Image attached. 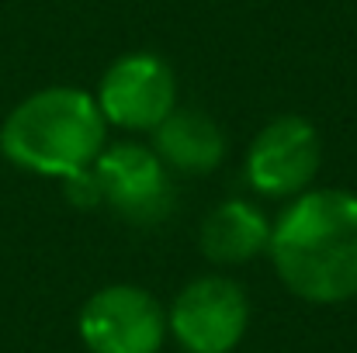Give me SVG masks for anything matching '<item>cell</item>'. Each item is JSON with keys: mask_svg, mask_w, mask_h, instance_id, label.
<instances>
[{"mask_svg": "<svg viewBox=\"0 0 357 353\" xmlns=\"http://www.w3.org/2000/svg\"><path fill=\"white\" fill-rule=\"evenodd\" d=\"M267 253L295 298L309 305H344L357 298V194H302L271 229Z\"/></svg>", "mask_w": 357, "mask_h": 353, "instance_id": "6da1fadb", "label": "cell"}, {"mask_svg": "<svg viewBox=\"0 0 357 353\" xmlns=\"http://www.w3.org/2000/svg\"><path fill=\"white\" fill-rule=\"evenodd\" d=\"M105 149L98 101L73 87H49L24 97L0 128V152L38 177H73Z\"/></svg>", "mask_w": 357, "mask_h": 353, "instance_id": "7a4b0ae2", "label": "cell"}, {"mask_svg": "<svg viewBox=\"0 0 357 353\" xmlns=\"http://www.w3.org/2000/svg\"><path fill=\"white\" fill-rule=\"evenodd\" d=\"M77 333L91 353H160L170 329L163 305L146 288L112 284L84 301Z\"/></svg>", "mask_w": 357, "mask_h": 353, "instance_id": "3957f363", "label": "cell"}, {"mask_svg": "<svg viewBox=\"0 0 357 353\" xmlns=\"http://www.w3.org/2000/svg\"><path fill=\"white\" fill-rule=\"evenodd\" d=\"M250 326L246 291L229 277H198L177 291L167 329L188 353H233Z\"/></svg>", "mask_w": 357, "mask_h": 353, "instance_id": "277c9868", "label": "cell"}, {"mask_svg": "<svg viewBox=\"0 0 357 353\" xmlns=\"http://www.w3.org/2000/svg\"><path fill=\"white\" fill-rule=\"evenodd\" d=\"M323 163L319 132L298 115H281L257 132L246 152V177L267 198L302 194Z\"/></svg>", "mask_w": 357, "mask_h": 353, "instance_id": "5b68a950", "label": "cell"}, {"mask_svg": "<svg viewBox=\"0 0 357 353\" xmlns=\"http://www.w3.org/2000/svg\"><path fill=\"white\" fill-rule=\"evenodd\" d=\"M94 173L105 201L132 226L167 222L174 212V191L163 170V159L135 142H119L101 149L94 159Z\"/></svg>", "mask_w": 357, "mask_h": 353, "instance_id": "8992f818", "label": "cell"}, {"mask_svg": "<svg viewBox=\"0 0 357 353\" xmlns=\"http://www.w3.org/2000/svg\"><path fill=\"white\" fill-rule=\"evenodd\" d=\"M94 101L105 121L135 132H153L177 108V80L160 56L132 52L105 70Z\"/></svg>", "mask_w": 357, "mask_h": 353, "instance_id": "52a82bcc", "label": "cell"}, {"mask_svg": "<svg viewBox=\"0 0 357 353\" xmlns=\"http://www.w3.org/2000/svg\"><path fill=\"white\" fill-rule=\"evenodd\" d=\"M153 152L167 166H174L181 173H191V177H202V173H212L222 163L226 135L208 115L174 108L153 128Z\"/></svg>", "mask_w": 357, "mask_h": 353, "instance_id": "ba28073f", "label": "cell"}, {"mask_svg": "<svg viewBox=\"0 0 357 353\" xmlns=\"http://www.w3.org/2000/svg\"><path fill=\"white\" fill-rule=\"evenodd\" d=\"M267 246H271V226L246 201L219 205L202 226V253L222 267L246 263V260L267 253Z\"/></svg>", "mask_w": 357, "mask_h": 353, "instance_id": "9c48e42d", "label": "cell"}, {"mask_svg": "<svg viewBox=\"0 0 357 353\" xmlns=\"http://www.w3.org/2000/svg\"><path fill=\"white\" fill-rule=\"evenodd\" d=\"M63 187H66V201L77 205V208H98L105 201L94 166H87V170H80L73 177H63Z\"/></svg>", "mask_w": 357, "mask_h": 353, "instance_id": "30bf717a", "label": "cell"}]
</instances>
